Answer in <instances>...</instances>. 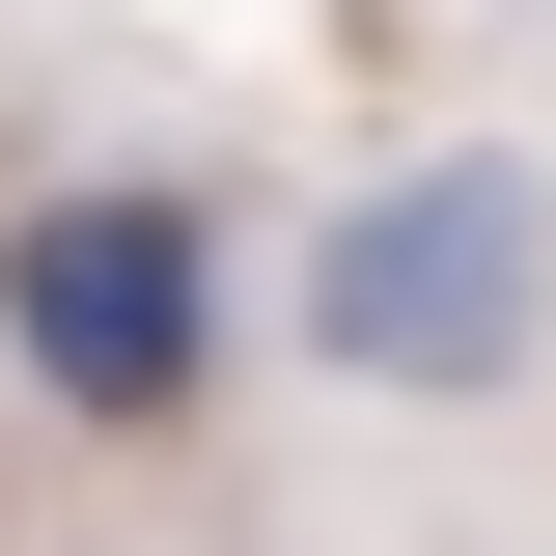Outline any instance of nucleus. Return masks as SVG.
Masks as SVG:
<instances>
[{"label": "nucleus", "mask_w": 556, "mask_h": 556, "mask_svg": "<svg viewBox=\"0 0 556 556\" xmlns=\"http://www.w3.org/2000/svg\"><path fill=\"white\" fill-rule=\"evenodd\" d=\"M306 334L362 362V390H501V362L556 334V195L529 167H390V195L334 223V251H306Z\"/></svg>", "instance_id": "1"}, {"label": "nucleus", "mask_w": 556, "mask_h": 556, "mask_svg": "<svg viewBox=\"0 0 556 556\" xmlns=\"http://www.w3.org/2000/svg\"><path fill=\"white\" fill-rule=\"evenodd\" d=\"M0 334H28V390H56V417H167V390H195V334H223V278H195V223H167V195H56L28 251H0Z\"/></svg>", "instance_id": "2"}]
</instances>
